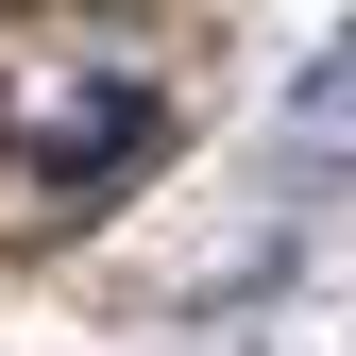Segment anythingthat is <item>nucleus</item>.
Listing matches in <instances>:
<instances>
[{
    "instance_id": "obj_1",
    "label": "nucleus",
    "mask_w": 356,
    "mask_h": 356,
    "mask_svg": "<svg viewBox=\"0 0 356 356\" xmlns=\"http://www.w3.org/2000/svg\"><path fill=\"white\" fill-rule=\"evenodd\" d=\"M153 170V85L102 51H0V238H68Z\"/></svg>"
},
{
    "instance_id": "obj_2",
    "label": "nucleus",
    "mask_w": 356,
    "mask_h": 356,
    "mask_svg": "<svg viewBox=\"0 0 356 356\" xmlns=\"http://www.w3.org/2000/svg\"><path fill=\"white\" fill-rule=\"evenodd\" d=\"M289 136H305V170H356V51H323L289 85Z\"/></svg>"
}]
</instances>
